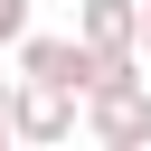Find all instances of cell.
I'll return each mask as SVG.
<instances>
[{"label":"cell","instance_id":"cell-2","mask_svg":"<svg viewBox=\"0 0 151 151\" xmlns=\"http://www.w3.org/2000/svg\"><path fill=\"white\" fill-rule=\"evenodd\" d=\"M28 76H47V85H94L104 66H94V47H76V38H38V47H28Z\"/></svg>","mask_w":151,"mask_h":151},{"label":"cell","instance_id":"cell-6","mask_svg":"<svg viewBox=\"0 0 151 151\" xmlns=\"http://www.w3.org/2000/svg\"><path fill=\"white\" fill-rule=\"evenodd\" d=\"M0 132H9V104H0Z\"/></svg>","mask_w":151,"mask_h":151},{"label":"cell","instance_id":"cell-1","mask_svg":"<svg viewBox=\"0 0 151 151\" xmlns=\"http://www.w3.org/2000/svg\"><path fill=\"white\" fill-rule=\"evenodd\" d=\"M94 132H104V142H142V132H151V94H142L132 76H113V66L94 76Z\"/></svg>","mask_w":151,"mask_h":151},{"label":"cell","instance_id":"cell-5","mask_svg":"<svg viewBox=\"0 0 151 151\" xmlns=\"http://www.w3.org/2000/svg\"><path fill=\"white\" fill-rule=\"evenodd\" d=\"M28 28V0H0V38H19Z\"/></svg>","mask_w":151,"mask_h":151},{"label":"cell","instance_id":"cell-3","mask_svg":"<svg viewBox=\"0 0 151 151\" xmlns=\"http://www.w3.org/2000/svg\"><path fill=\"white\" fill-rule=\"evenodd\" d=\"M66 94H76V85H47V76H38V94H28V104H9V123H19V132H38V142H57V132L76 123V113H66Z\"/></svg>","mask_w":151,"mask_h":151},{"label":"cell","instance_id":"cell-4","mask_svg":"<svg viewBox=\"0 0 151 151\" xmlns=\"http://www.w3.org/2000/svg\"><path fill=\"white\" fill-rule=\"evenodd\" d=\"M85 38H94V47H123V38H132V9H123V0H94V9H85Z\"/></svg>","mask_w":151,"mask_h":151}]
</instances>
